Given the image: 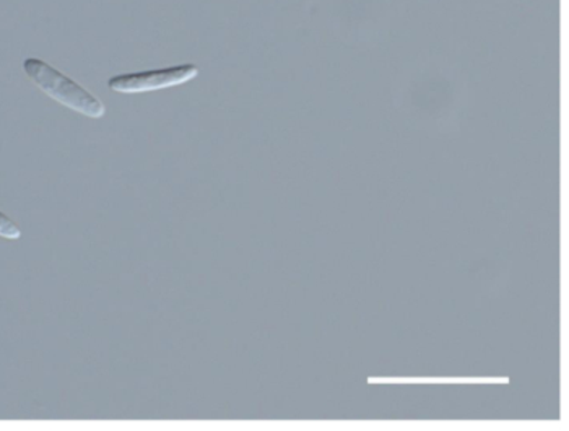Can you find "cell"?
<instances>
[{
	"label": "cell",
	"mask_w": 569,
	"mask_h": 431,
	"mask_svg": "<svg viewBox=\"0 0 569 431\" xmlns=\"http://www.w3.org/2000/svg\"><path fill=\"white\" fill-rule=\"evenodd\" d=\"M23 70L28 79L34 83L43 93L52 100L61 103L62 107L87 116L91 119H100L107 114L103 101L98 100L94 94L83 89L82 86L59 72L58 69L49 66L48 62L37 58L24 59Z\"/></svg>",
	"instance_id": "cell-1"
},
{
	"label": "cell",
	"mask_w": 569,
	"mask_h": 431,
	"mask_svg": "<svg viewBox=\"0 0 569 431\" xmlns=\"http://www.w3.org/2000/svg\"><path fill=\"white\" fill-rule=\"evenodd\" d=\"M0 238L3 240H20L22 230L6 213L0 212Z\"/></svg>",
	"instance_id": "cell-3"
},
{
	"label": "cell",
	"mask_w": 569,
	"mask_h": 431,
	"mask_svg": "<svg viewBox=\"0 0 569 431\" xmlns=\"http://www.w3.org/2000/svg\"><path fill=\"white\" fill-rule=\"evenodd\" d=\"M194 64L173 66V68L143 70V72L121 73L108 80V87L116 93H146V91L171 89L184 86L199 76Z\"/></svg>",
	"instance_id": "cell-2"
}]
</instances>
